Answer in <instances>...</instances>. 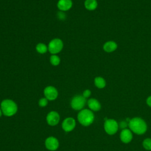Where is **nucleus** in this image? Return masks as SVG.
Returning a JSON list of instances; mask_svg holds the SVG:
<instances>
[{"label":"nucleus","mask_w":151,"mask_h":151,"mask_svg":"<svg viewBox=\"0 0 151 151\" xmlns=\"http://www.w3.org/2000/svg\"><path fill=\"white\" fill-rule=\"evenodd\" d=\"M1 109L2 114L7 117L15 114L18 110L17 103L11 99H4L1 103Z\"/></svg>","instance_id":"obj_1"},{"label":"nucleus","mask_w":151,"mask_h":151,"mask_svg":"<svg viewBox=\"0 0 151 151\" xmlns=\"http://www.w3.org/2000/svg\"><path fill=\"white\" fill-rule=\"evenodd\" d=\"M129 126L133 132L137 134H142L147 130L146 123L143 119L139 117H134L130 120Z\"/></svg>","instance_id":"obj_2"},{"label":"nucleus","mask_w":151,"mask_h":151,"mask_svg":"<svg viewBox=\"0 0 151 151\" xmlns=\"http://www.w3.org/2000/svg\"><path fill=\"white\" fill-rule=\"evenodd\" d=\"M77 119L78 122L84 126L90 125L94 121V116L91 110L82 109L78 113Z\"/></svg>","instance_id":"obj_3"},{"label":"nucleus","mask_w":151,"mask_h":151,"mask_svg":"<svg viewBox=\"0 0 151 151\" xmlns=\"http://www.w3.org/2000/svg\"><path fill=\"white\" fill-rule=\"evenodd\" d=\"M63 47V41L60 38H55L49 42L48 50L51 54H57L62 51Z\"/></svg>","instance_id":"obj_4"},{"label":"nucleus","mask_w":151,"mask_h":151,"mask_svg":"<svg viewBox=\"0 0 151 151\" xmlns=\"http://www.w3.org/2000/svg\"><path fill=\"white\" fill-rule=\"evenodd\" d=\"M86 103V99L83 95L74 96L71 101V107L75 110H81Z\"/></svg>","instance_id":"obj_5"},{"label":"nucleus","mask_w":151,"mask_h":151,"mask_svg":"<svg viewBox=\"0 0 151 151\" xmlns=\"http://www.w3.org/2000/svg\"><path fill=\"white\" fill-rule=\"evenodd\" d=\"M104 128L107 134L111 135L114 134L118 130V124L113 119H106L104 122Z\"/></svg>","instance_id":"obj_6"},{"label":"nucleus","mask_w":151,"mask_h":151,"mask_svg":"<svg viewBox=\"0 0 151 151\" xmlns=\"http://www.w3.org/2000/svg\"><path fill=\"white\" fill-rule=\"evenodd\" d=\"M44 95L48 100L52 101L57 98L58 92L55 87L52 86H48L44 89Z\"/></svg>","instance_id":"obj_7"},{"label":"nucleus","mask_w":151,"mask_h":151,"mask_svg":"<svg viewBox=\"0 0 151 151\" xmlns=\"http://www.w3.org/2000/svg\"><path fill=\"white\" fill-rule=\"evenodd\" d=\"M45 146L48 150L55 151L59 147L58 140L54 136H50L45 139Z\"/></svg>","instance_id":"obj_8"},{"label":"nucleus","mask_w":151,"mask_h":151,"mask_svg":"<svg viewBox=\"0 0 151 151\" xmlns=\"http://www.w3.org/2000/svg\"><path fill=\"white\" fill-rule=\"evenodd\" d=\"M76 123L73 117H69L65 118L62 122L61 127L62 129L65 132H70L72 131L76 127Z\"/></svg>","instance_id":"obj_9"},{"label":"nucleus","mask_w":151,"mask_h":151,"mask_svg":"<svg viewBox=\"0 0 151 151\" xmlns=\"http://www.w3.org/2000/svg\"><path fill=\"white\" fill-rule=\"evenodd\" d=\"M60 117L58 112L55 111H51L49 112L46 117V120L50 126H54L57 125L60 122Z\"/></svg>","instance_id":"obj_10"},{"label":"nucleus","mask_w":151,"mask_h":151,"mask_svg":"<svg viewBox=\"0 0 151 151\" xmlns=\"http://www.w3.org/2000/svg\"><path fill=\"white\" fill-rule=\"evenodd\" d=\"M73 5L72 0H58L57 6L60 11L65 12L70 10Z\"/></svg>","instance_id":"obj_11"},{"label":"nucleus","mask_w":151,"mask_h":151,"mask_svg":"<svg viewBox=\"0 0 151 151\" xmlns=\"http://www.w3.org/2000/svg\"><path fill=\"white\" fill-rule=\"evenodd\" d=\"M120 137L121 140L123 143H129L132 140V139L133 138V135L130 130L124 129L121 132Z\"/></svg>","instance_id":"obj_12"},{"label":"nucleus","mask_w":151,"mask_h":151,"mask_svg":"<svg viewBox=\"0 0 151 151\" xmlns=\"http://www.w3.org/2000/svg\"><path fill=\"white\" fill-rule=\"evenodd\" d=\"M87 105L90 109L93 111H99L101 109V104L99 101L94 98L88 100Z\"/></svg>","instance_id":"obj_13"},{"label":"nucleus","mask_w":151,"mask_h":151,"mask_svg":"<svg viewBox=\"0 0 151 151\" xmlns=\"http://www.w3.org/2000/svg\"><path fill=\"white\" fill-rule=\"evenodd\" d=\"M103 50L107 52H111L117 48V44L113 41H109L103 45Z\"/></svg>","instance_id":"obj_14"},{"label":"nucleus","mask_w":151,"mask_h":151,"mask_svg":"<svg viewBox=\"0 0 151 151\" xmlns=\"http://www.w3.org/2000/svg\"><path fill=\"white\" fill-rule=\"evenodd\" d=\"M84 5L86 9L88 11H94L97 8L98 4L97 0H85Z\"/></svg>","instance_id":"obj_15"},{"label":"nucleus","mask_w":151,"mask_h":151,"mask_svg":"<svg viewBox=\"0 0 151 151\" xmlns=\"http://www.w3.org/2000/svg\"><path fill=\"white\" fill-rule=\"evenodd\" d=\"M94 85L99 88H103L106 85V80L102 77L98 76L95 77L94 80Z\"/></svg>","instance_id":"obj_16"},{"label":"nucleus","mask_w":151,"mask_h":151,"mask_svg":"<svg viewBox=\"0 0 151 151\" xmlns=\"http://www.w3.org/2000/svg\"><path fill=\"white\" fill-rule=\"evenodd\" d=\"M35 50L38 53H39L40 54H44L48 51V46H47L46 44L44 43L40 42L36 45Z\"/></svg>","instance_id":"obj_17"},{"label":"nucleus","mask_w":151,"mask_h":151,"mask_svg":"<svg viewBox=\"0 0 151 151\" xmlns=\"http://www.w3.org/2000/svg\"><path fill=\"white\" fill-rule=\"evenodd\" d=\"M61 61L60 58L57 54H51L50 57V62L53 66H57L60 64Z\"/></svg>","instance_id":"obj_18"},{"label":"nucleus","mask_w":151,"mask_h":151,"mask_svg":"<svg viewBox=\"0 0 151 151\" xmlns=\"http://www.w3.org/2000/svg\"><path fill=\"white\" fill-rule=\"evenodd\" d=\"M143 146L147 150H151V139H146L143 142Z\"/></svg>","instance_id":"obj_19"},{"label":"nucleus","mask_w":151,"mask_h":151,"mask_svg":"<svg viewBox=\"0 0 151 151\" xmlns=\"http://www.w3.org/2000/svg\"><path fill=\"white\" fill-rule=\"evenodd\" d=\"M48 103V100L47 99H46L45 97L40 99L38 101V105H39V106H40L41 107L47 106Z\"/></svg>","instance_id":"obj_20"},{"label":"nucleus","mask_w":151,"mask_h":151,"mask_svg":"<svg viewBox=\"0 0 151 151\" xmlns=\"http://www.w3.org/2000/svg\"><path fill=\"white\" fill-rule=\"evenodd\" d=\"M57 17H58V18L60 20H64L66 18V15L64 13V12L63 11H59L57 12Z\"/></svg>","instance_id":"obj_21"},{"label":"nucleus","mask_w":151,"mask_h":151,"mask_svg":"<svg viewBox=\"0 0 151 151\" xmlns=\"http://www.w3.org/2000/svg\"><path fill=\"white\" fill-rule=\"evenodd\" d=\"M91 94V91H90L89 89H86V90H85L83 91L82 95H83V96L84 97H85L86 99H87V98H88V97H89L90 96Z\"/></svg>","instance_id":"obj_22"},{"label":"nucleus","mask_w":151,"mask_h":151,"mask_svg":"<svg viewBox=\"0 0 151 151\" xmlns=\"http://www.w3.org/2000/svg\"><path fill=\"white\" fill-rule=\"evenodd\" d=\"M127 123H126V122H124V121L121 122L120 123V128H122V129H124L125 127H127Z\"/></svg>","instance_id":"obj_23"},{"label":"nucleus","mask_w":151,"mask_h":151,"mask_svg":"<svg viewBox=\"0 0 151 151\" xmlns=\"http://www.w3.org/2000/svg\"><path fill=\"white\" fill-rule=\"evenodd\" d=\"M146 103L149 106L151 107V96L147 97V99L146 100Z\"/></svg>","instance_id":"obj_24"},{"label":"nucleus","mask_w":151,"mask_h":151,"mask_svg":"<svg viewBox=\"0 0 151 151\" xmlns=\"http://www.w3.org/2000/svg\"><path fill=\"white\" fill-rule=\"evenodd\" d=\"M2 110H1V109L0 108V117L2 116Z\"/></svg>","instance_id":"obj_25"}]
</instances>
